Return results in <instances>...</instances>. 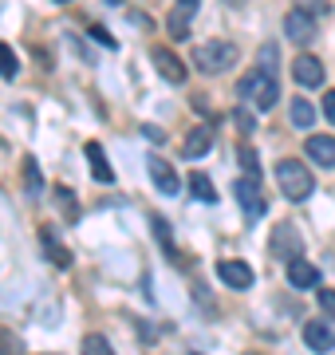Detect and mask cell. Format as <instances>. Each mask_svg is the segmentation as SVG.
<instances>
[{
  "label": "cell",
  "mask_w": 335,
  "mask_h": 355,
  "mask_svg": "<svg viewBox=\"0 0 335 355\" xmlns=\"http://www.w3.org/2000/svg\"><path fill=\"white\" fill-rule=\"evenodd\" d=\"M217 277L225 280L229 288H248V284H253V268H248L245 261H221Z\"/></svg>",
  "instance_id": "obj_11"
},
{
  "label": "cell",
  "mask_w": 335,
  "mask_h": 355,
  "mask_svg": "<svg viewBox=\"0 0 335 355\" xmlns=\"http://www.w3.org/2000/svg\"><path fill=\"white\" fill-rule=\"evenodd\" d=\"M79 355H115V352H111L107 336H87V340H83V347H79Z\"/></svg>",
  "instance_id": "obj_21"
},
{
  "label": "cell",
  "mask_w": 335,
  "mask_h": 355,
  "mask_svg": "<svg viewBox=\"0 0 335 355\" xmlns=\"http://www.w3.org/2000/svg\"><path fill=\"white\" fill-rule=\"evenodd\" d=\"M24 186H28V193L36 198L39 190H44V182H39V166H36V158H24Z\"/></svg>",
  "instance_id": "obj_20"
},
{
  "label": "cell",
  "mask_w": 335,
  "mask_h": 355,
  "mask_svg": "<svg viewBox=\"0 0 335 355\" xmlns=\"http://www.w3.org/2000/svg\"><path fill=\"white\" fill-rule=\"evenodd\" d=\"M272 253L284 257V261H296V257H300V233H296V225H276V233H272Z\"/></svg>",
  "instance_id": "obj_8"
},
{
  "label": "cell",
  "mask_w": 335,
  "mask_h": 355,
  "mask_svg": "<svg viewBox=\"0 0 335 355\" xmlns=\"http://www.w3.org/2000/svg\"><path fill=\"white\" fill-rule=\"evenodd\" d=\"M190 190H194L197 202H217V190H213V182L206 174H190Z\"/></svg>",
  "instance_id": "obj_18"
},
{
  "label": "cell",
  "mask_w": 335,
  "mask_h": 355,
  "mask_svg": "<svg viewBox=\"0 0 335 355\" xmlns=\"http://www.w3.org/2000/svg\"><path fill=\"white\" fill-rule=\"evenodd\" d=\"M150 64L158 67V76L166 83H185V64L170 48H150Z\"/></svg>",
  "instance_id": "obj_6"
},
{
  "label": "cell",
  "mask_w": 335,
  "mask_h": 355,
  "mask_svg": "<svg viewBox=\"0 0 335 355\" xmlns=\"http://www.w3.org/2000/svg\"><path fill=\"white\" fill-rule=\"evenodd\" d=\"M146 170H150V178H154V186H158L162 193H166V198H174V193L181 190L178 170H174V166H170L166 158H158V154H150V158H146Z\"/></svg>",
  "instance_id": "obj_5"
},
{
  "label": "cell",
  "mask_w": 335,
  "mask_h": 355,
  "mask_svg": "<svg viewBox=\"0 0 335 355\" xmlns=\"http://www.w3.org/2000/svg\"><path fill=\"white\" fill-rule=\"evenodd\" d=\"M304 343H308L311 352H332L335 347V331L323 324V320H308L304 324Z\"/></svg>",
  "instance_id": "obj_9"
},
{
  "label": "cell",
  "mask_w": 335,
  "mask_h": 355,
  "mask_svg": "<svg viewBox=\"0 0 335 355\" xmlns=\"http://www.w3.org/2000/svg\"><path fill=\"white\" fill-rule=\"evenodd\" d=\"M39 237H44V253L52 257V261H60V265H71V253H67L64 245H60V241L52 237V229L44 225V229H39Z\"/></svg>",
  "instance_id": "obj_17"
},
{
  "label": "cell",
  "mask_w": 335,
  "mask_h": 355,
  "mask_svg": "<svg viewBox=\"0 0 335 355\" xmlns=\"http://www.w3.org/2000/svg\"><path fill=\"white\" fill-rule=\"evenodd\" d=\"M284 32H288V40H296V44H308L311 36H316V24L308 20V12H288L284 16Z\"/></svg>",
  "instance_id": "obj_12"
},
{
  "label": "cell",
  "mask_w": 335,
  "mask_h": 355,
  "mask_svg": "<svg viewBox=\"0 0 335 355\" xmlns=\"http://www.w3.org/2000/svg\"><path fill=\"white\" fill-rule=\"evenodd\" d=\"M0 355H24V347H20V340H16L8 328H0Z\"/></svg>",
  "instance_id": "obj_23"
},
{
  "label": "cell",
  "mask_w": 335,
  "mask_h": 355,
  "mask_svg": "<svg viewBox=\"0 0 335 355\" xmlns=\"http://www.w3.org/2000/svg\"><path fill=\"white\" fill-rule=\"evenodd\" d=\"M292 76H296L300 87L311 91V87H320V83H323V64L316 60V55L304 51V55H296V64H292Z\"/></svg>",
  "instance_id": "obj_7"
},
{
  "label": "cell",
  "mask_w": 335,
  "mask_h": 355,
  "mask_svg": "<svg viewBox=\"0 0 335 355\" xmlns=\"http://www.w3.org/2000/svg\"><path fill=\"white\" fill-rule=\"evenodd\" d=\"M170 36L174 40H185L190 36V12H181V8H174V12H170Z\"/></svg>",
  "instance_id": "obj_19"
},
{
  "label": "cell",
  "mask_w": 335,
  "mask_h": 355,
  "mask_svg": "<svg viewBox=\"0 0 335 355\" xmlns=\"http://www.w3.org/2000/svg\"><path fill=\"white\" fill-rule=\"evenodd\" d=\"M276 186H280V193L288 198V202H304V198L316 190V178L308 174L304 162L284 158V162H276Z\"/></svg>",
  "instance_id": "obj_1"
},
{
  "label": "cell",
  "mask_w": 335,
  "mask_h": 355,
  "mask_svg": "<svg viewBox=\"0 0 335 355\" xmlns=\"http://www.w3.org/2000/svg\"><path fill=\"white\" fill-rule=\"evenodd\" d=\"M237 202H241L248 221H257V217L264 214V198H260V178L257 174L237 178Z\"/></svg>",
  "instance_id": "obj_4"
},
{
  "label": "cell",
  "mask_w": 335,
  "mask_h": 355,
  "mask_svg": "<svg viewBox=\"0 0 335 355\" xmlns=\"http://www.w3.org/2000/svg\"><path fill=\"white\" fill-rule=\"evenodd\" d=\"M229 4H245V0H229Z\"/></svg>",
  "instance_id": "obj_32"
},
{
  "label": "cell",
  "mask_w": 335,
  "mask_h": 355,
  "mask_svg": "<svg viewBox=\"0 0 335 355\" xmlns=\"http://www.w3.org/2000/svg\"><path fill=\"white\" fill-rule=\"evenodd\" d=\"M323 119H327V123H335V91H327V95H323Z\"/></svg>",
  "instance_id": "obj_29"
},
{
  "label": "cell",
  "mask_w": 335,
  "mask_h": 355,
  "mask_svg": "<svg viewBox=\"0 0 335 355\" xmlns=\"http://www.w3.org/2000/svg\"><path fill=\"white\" fill-rule=\"evenodd\" d=\"M260 71H269V76H276V48H272V44H264V48H260Z\"/></svg>",
  "instance_id": "obj_24"
},
{
  "label": "cell",
  "mask_w": 335,
  "mask_h": 355,
  "mask_svg": "<svg viewBox=\"0 0 335 355\" xmlns=\"http://www.w3.org/2000/svg\"><path fill=\"white\" fill-rule=\"evenodd\" d=\"M241 99H248L257 111H272V107H276V99H280V83H276V76H269V71L253 67V71L241 79Z\"/></svg>",
  "instance_id": "obj_2"
},
{
  "label": "cell",
  "mask_w": 335,
  "mask_h": 355,
  "mask_svg": "<svg viewBox=\"0 0 335 355\" xmlns=\"http://www.w3.org/2000/svg\"><path fill=\"white\" fill-rule=\"evenodd\" d=\"M60 4H67V0H60Z\"/></svg>",
  "instance_id": "obj_33"
},
{
  "label": "cell",
  "mask_w": 335,
  "mask_h": 355,
  "mask_svg": "<svg viewBox=\"0 0 335 355\" xmlns=\"http://www.w3.org/2000/svg\"><path fill=\"white\" fill-rule=\"evenodd\" d=\"M320 308L327 312V316H335V292L332 288H320Z\"/></svg>",
  "instance_id": "obj_28"
},
{
  "label": "cell",
  "mask_w": 335,
  "mask_h": 355,
  "mask_svg": "<svg viewBox=\"0 0 335 355\" xmlns=\"http://www.w3.org/2000/svg\"><path fill=\"white\" fill-rule=\"evenodd\" d=\"M178 8H181V12H194V8H197V0H178Z\"/></svg>",
  "instance_id": "obj_31"
},
{
  "label": "cell",
  "mask_w": 335,
  "mask_h": 355,
  "mask_svg": "<svg viewBox=\"0 0 335 355\" xmlns=\"http://www.w3.org/2000/svg\"><path fill=\"white\" fill-rule=\"evenodd\" d=\"M154 233H158V241H162V249H166V253L174 257V241H170V225L162 221V217H154Z\"/></svg>",
  "instance_id": "obj_26"
},
{
  "label": "cell",
  "mask_w": 335,
  "mask_h": 355,
  "mask_svg": "<svg viewBox=\"0 0 335 355\" xmlns=\"http://www.w3.org/2000/svg\"><path fill=\"white\" fill-rule=\"evenodd\" d=\"M181 154L185 158H201V154H209V130L206 127H197L185 135V146H181Z\"/></svg>",
  "instance_id": "obj_15"
},
{
  "label": "cell",
  "mask_w": 335,
  "mask_h": 355,
  "mask_svg": "<svg viewBox=\"0 0 335 355\" xmlns=\"http://www.w3.org/2000/svg\"><path fill=\"white\" fill-rule=\"evenodd\" d=\"M83 154H87V162H91V174H95V182H115V174H111V162H107V154H103V146L99 142H87L83 146Z\"/></svg>",
  "instance_id": "obj_13"
},
{
  "label": "cell",
  "mask_w": 335,
  "mask_h": 355,
  "mask_svg": "<svg viewBox=\"0 0 335 355\" xmlns=\"http://www.w3.org/2000/svg\"><path fill=\"white\" fill-rule=\"evenodd\" d=\"M288 284L292 288H316L320 284V268L308 265L304 257H296V261H288Z\"/></svg>",
  "instance_id": "obj_10"
},
{
  "label": "cell",
  "mask_w": 335,
  "mask_h": 355,
  "mask_svg": "<svg viewBox=\"0 0 335 355\" xmlns=\"http://www.w3.org/2000/svg\"><path fill=\"white\" fill-rule=\"evenodd\" d=\"M233 114H237V127H241V130H253V119H248L245 111H233Z\"/></svg>",
  "instance_id": "obj_30"
},
{
  "label": "cell",
  "mask_w": 335,
  "mask_h": 355,
  "mask_svg": "<svg viewBox=\"0 0 335 355\" xmlns=\"http://www.w3.org/2000/svg\"><path fill=\"white\" fill-rule=\"evenodd\" d=\"M300 12H311V16H323L327 12V0H296Z\"/></svg>",
  "instance_id": "obj_27"
},
{
  "label": "cell",
  "mask_w": 335,
  "mask_h": 355,
  "mask_svg": "<svg viewBox=\"0 0 335 355\" xmlns=\"http://www.w3.org/2000/svg\"><path fill=\"white\" fill-rule=\"evenodd\" d=\"M194 60L206 76H221V71H229V67L241 60V51H237V44H229V40H209V44L197 48Z\"/></svg>",
  "instance_id": "obj_3"
},
{
  "label": "cell",
  "mask_w": 335,
  "mask_h": 355,
  "mask_svg": "<svg viewBox=\"0 0 335 355\" xmlns=\"http://www.w3.org/2000/svg\"><path fill=\"white\" fill-rule=\"evenodd\" d=\"M288 111H292V114H288V119H292V127H300V130L316 123V107H311L308 99H292V107H288Z\"/></svg>",
  "instance_id": "obj_16"
},
{
  "label": "cell",
  "mask_w": 335,
  "mask_h": 355,
  "mask_svg": "<svg viewBox=\"0 0 335 355\" xmlns=\"http://www.w3.org/2000/svg\"><path fill=\"white\" fill-rule=\"evenodd\" d=\"M16 67H20V64H16V51L8 48V44H0V76L12 79V76H16Z\"/></svg>",
  "instance_id": "obj_22"
},
{
  "label": "cell",
  "mask_w": 335,
  "mask_h": 355,
  "mask_svg": "<svg viewBox=\"0 0 335 355\" xmlns=\"http://www.w3.org/2000/svg\"><path fill=\"white\" fill-rule=\"evenodd\" d=\"M308 158L320 166H335V139L332 135H311L308 139Z\"/></svg>",
  "instance_id": "obj_14"
},
{
  "label": "cell",
  "mask_w": 335,
  "mask_h": 355,
  "mask_svg": "<svg viewBox=\"0 0 335 355\" xmlns=\"http://www.w3.org/2000/svg\"><path fill=\"white\" fill-rule=\"evenodd\" d=\"M55 193H60V202H64V217H67V221H75V217H79V205H75V198H71V190H64V186H60Z\"/></svg>",
  "instance_id": "obj_25"
}]
</instances>
